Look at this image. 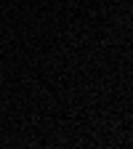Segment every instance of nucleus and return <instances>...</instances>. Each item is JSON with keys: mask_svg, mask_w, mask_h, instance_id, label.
Instances as JSON below:
<instances>
[{"mask_svg": "<svg viewBox=\"0 0 133 149\" xmlns=\"http://www.w3.org/2000/svg\"><path fill=\"white\" fill-rule=\"evenodd\" d=\"M0 83H3V77H0Z\"/></svg>", "mask_w": 133, "mask_h": 149, "instance_id": "nucleus-1", "label": "nucleus"}]
</instances>
